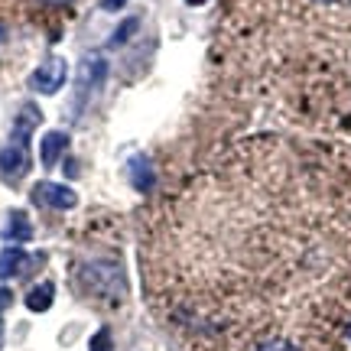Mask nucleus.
<instances>
[{"label": "nucleus", "instance_id": "7ed1b4c3", "mask_svg": "<svg viewBox=\"0 0 351 351\" xmlns=\"http://www.w3.org/2000/svg\"><path fill=\"white\" fill-rule=\"evenodd\" d=\"M78 283H82V289H91V296H95V300L117 302L121 296H124V274H121V267H117L114 261L88 263V267H82Z\"/></svg>", "mask_w": 351, "mask_h": 351}, {"label": "nucleus", "instance_id": "a211bd4d", "mask_svg": "<svg viewBox=\"0 0 351 351\" xmlns=\"http://www.w3.org/2000/svg\"><path fill=\"white\" fill-rule=\"evenodd\" d=\"M52 3H65V0H52Z\"/></svg>", "mask_w": 351, "mask_h": 351}, {"label": "nucleus", "instance_id": "20e7f679", "mask_svg": "<svg viewBox=\"0 0 351 351\" xmlns=\"http://www.w3.org/2000/svg\"><path fill=\"white\" fill-rule=\"evenodd\" d=\"M104 78H108V62L101 59L98 52H91V56H85V59L78 62V72H75V108H72L75 117L88 108V101L101 91Z\"/></svg>", "mask_w": 351, "mask_h": 351}, {"label": "nucleus", "instance_id": "2eb2a0df", "mask_svg": "<svg viewBox=\"0 0 351 351\" xmlns=\"http://www.w3.org/2000/svg\"><path fill=\"white\" fill-rule=\"evenodd\" d=\"M124 3L127 0H101V7H104V10H121Z\"/></svg>", "mask_w": 351, "mask_h": 351}, {"label": "nucleus", "instance_id": "dca6fc26", "mask_svg": "<svg viewBox=\"0 0 351 351\" xmlns=\"http://www.w3.org/2000/svg\"><path fill=\"white\" fill-rule=\"evenodd\" d=\"M345 341H351V322H348V328H345Z\"/></svg>", "mask_w": 351, "mask_h": 351}, {"label": "nucleus", "instance_id": "9b49d317", "mask_svg": "<svg viewBox=\"0 0 351 351\" xmlns=\"http://www.w3.org/2000/svg\"><path fill=\"white\" fill-rule=\"evenodd\" d=\"M3 238H7V241H20V244H23V241H29V238H33L29 218H26L23 212H13L10 215V228L3 231Z\"/></svg>", "mask_w": 351, "mask_h": 351}, {"label": "nucleus", "instance_id": "f8f14e48", "mask_svg": "<svg viewBox=\"0 0 351 351\" xmlns=\"http://www.w3.org/2000/svg\"><path fill=\"white\" fill-rule=\"evenodd\" d=\"M91 351H114L111 332H108V328H98V332H95V339H91Z\"/></svg>", "mask_w": 351, "mask_h": 351}, {"label": "nucleus", "instance_id": "423d86ee", "mask_svg": "<svg viewBox=\"0 0 351 351\" xmlns=\"http://www.w3.org/2000/svg\"><path fill=\"white\" fill-rule=\"evenodd\" d=\"M33 202L49 205V208H72L78 195L69 186H59V182H39V186H33Z\"/></svg>", "mask_w": 351, "mask_h": 351}, {"label": "nucleus", "instance_id": "f03ea898", "mask_svg": "<svg viewBox=\"0 0 351 351\" xmlns=\"http://www.w3.org/2000/svg\"><path fill=\"white\" fill-rule=\"evenodd\" d=\"M39 124V108L36 104H26L16 124H13V134H10V143L0 150V173L7 179H16L29 169V134L33 127Z\"/></svg>", "mask_w": 351, "mask_h": 351}, {"label": "nucleus", "instance_id": "39448f33", "mask_svg": "<svg viewBox=\"0 0 351 351\" xmlns=\"http://www.w3.org/2000/svg\"><path fill=\"white\" fill-rule=\"evenodd\" d=\"M69 65H65V59H59V56H49L46 62L39 65L36 72L29 75V85H33V91H39V95H56L59 88L65 85V72Z\"/></svg>", "mask_w": 351, "mask_h": 351}, {"label": "nucleus", "instance_id": "1a4fd4ad", "mask_svg": "<svg viewBox=\"0 0 351 351\" xmlns=\"http://www.w3.org/2000/svg\"><path fill=\"white\" fill-rule=\"evenodd\" d=\"M26 263V251L23 247H7V251H0V280H10L23 270Z\"/></svg>", "mask_w": 351, "mask_h": 351}, {"label": "nucleus", "instance_id": "f257e3e1", "mask_svg": "<svg viewBox=\"0 0 351 351\" xmlns=\"http://www.w3.org/2000/svg\"><path fill=\"white\" fill-rule=\"evenodd\" d=\"M147 300L189 351H339L351 322V153L254 137L166 195Z\"/></svg>", "mask_w": 351, "mask_h": 351}, {"label": "nucleus", "instance_id": "9d476101", "mask_svg": "<svg viewBox=\"0 0 351 351\" xmlns=\"http://www.w3.org/2000/svg\"><path fill=\"white\" fill-rule=\"evenodd\" d=\"M52 300H56V287H52V283H39V287H33L26 293V306H29L33 313H46L52 306Z\"/></svg>", "mask_w": 351, "mask_h": 351}, {"label": "nucleus", "instance_id": "0eeeda50", "mask_svg": "<svg viewBox=\"0 0 351 351\" xmlns=\"http://www.w3.org/2000/svg\"><path fill=\"white\" fill-rule=\"evenodd\" d=\"M65 147H69V137H65L62 130H49V134L43 137V143H39V160H43V166L52 169V166L59 163V156H62Z\"/></svg>", "mask_w": 351, "mask_h": 351}, {"label": "nucleus", "instance_id": "6e6552de", "mask_svg": "<svg viewBox=\"0 0 351 351\" xmlns=\"http://www.w3.org/2000/svg\"><path fill=\"white\" fill-rule=\"evenodd\" d=\"M127 169H130V182H134L137 192H150L153 189V166L147 156H134Z\"/></svg>", "mask_w": 351, "mask_h": 351}, {"label": "nucleus", "instance_id": "4468645a", "mask_svg": "<svg viewBox=\"0 0 351 351\" xmlns=\"http://www.w3.org/2000/svg\"><path fill=\"white\" fill-rule=\"evenodd\" d=\"M10 302H13V293H10V289H0V313H3Z\"/></svg>", "mask_w": 351, "mask_h": 351}, {"label": "nucleus", "instance_id": "ddd939ff", "mask_svg": "<svg viewBox=\"0 0 351 351\" xmlns=\"http://www.w3.org/2000/svg\"><path fill=\"white\" fill-rule=\"evenodd\" d=\"M137 20H127V23L124 26H121V29H117V33H114V36H111V46H121V43H124V39L127 36H130V33H134V29H137Z\"/></svg>", "mask_w": 351, "mask_h": 351}, {"label": "nucleus", "instance_id": "f3484780", "mask_svg": "<svg viewBox=\"0 0 351 351\" xmlns=\"http://www.w3.org/2000/svg\"><path fill=\"white\" fill-rule=\"evenodd\" d=\"M189 3H205V0H189Z\"/></svg>", "mask_w": 351, "mask_h": 351}]
</instances>
